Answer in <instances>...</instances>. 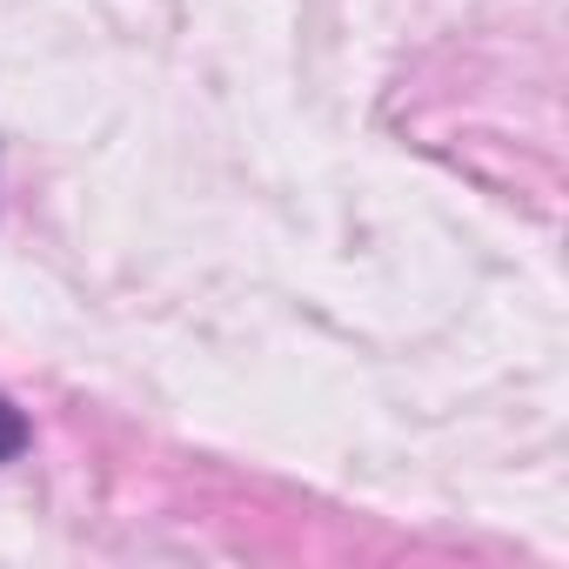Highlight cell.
Masks as SVG:
<instances>
[{"instance_id":"1","label":"cell","mask_w":569,"mask_h":569,"mask_svg":"<svg viewBox=\"0 0 569 569\" xmlns=\"http://www.w3.org/2000/svg\"><path fill=\"white\" fill-rule=\"evenodd\" d=\"M28 442H34V429H28V416L0 396V462H14V456H28Z\"/></svg>"}]
</instances>
